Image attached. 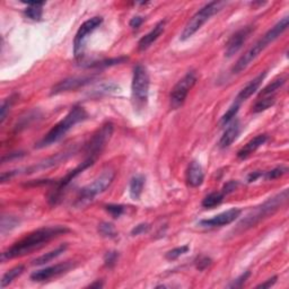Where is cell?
I'll list each match as a JSON object with an SVG mask.
<instances>
[{"mask_svg":"<svg viewBox=\"0 0 289 289\" xmlns=\"http://www.w3.org/2000/svg\"><path fill=\"white\" fill-rule=\"evenodd\" d=\"M70 232V229L66 226H48V227H42L36 229L25 238L19 239L18 242L14 243L10 248L7 249L1 254V260H10L15 257H20L27 254L37 251L41 248L52 241L53 238H57L59 236L67 234Z\"/></svg>","mask_w":289,"mask_h":289,"instance_id":"6da1fadb","label":"cell"},{"mask_svg":"<svg viewBox=\"0 0 289 289\" xmlns=\"http://www.w3.org/2000/svg\"><path fill=\"white\" fill-rule=\"evenodd\" d=\"M288 24L289 18L288 16H286L284 17V18H281L273 27H271L261 39L257 40L255 43H254L244 54H242L241 58L236 61V64L232 69L233 74H239V72L245 70V69L259 57L261 52H262L268 45L276 41L280 35H283L285 31L288 29Z\"/></svg>","mask_w":289,"mask_h":289,"instance_id":"7a4b0ae2","label":"cell"},{"mask_svg":"<svg viewBox=\"0 0 289 289\" xmlns=\"http://www.w3.org/2000/svg\"><path fill=\"white\" fill-rule=\"evenodd\" d=\"M288 200V189H285L280 193L269 198V199L261 204L260 206L253 208L241 221L238 222V227L235 229V233H242L248 231V229L256 226L264 219H267L270 216H272L274 212L287 203Z\"/></svg>","mask_w":289,"mask_h":289,"instance_id":"3957f363","label":"cell"},{"mask_svg":"<svg viewBox=\"0 0 289 289\" xmlns=\"http://www.w3.org/2000/svg\"><path fill=\"white\" fill-rule=\"evenodd\" d=\"M88 119V113L81 105H75L71 107L67 116L62 119L60 122H58L44 136L43 139L36 144V148H45L49 146L60 141L62 138L67 135L68 131H70L76 124L83 122Z\"/></svg>","mask_w":289,"mask_h":289,"instance_id":"277c9868","label":"cell"},{"mask_svg":"<svg viewBox=\"0 0 289 289\" xmlns=\"http://www.w3.org/2000/svg\"><path fill=\"white\" fill-rule=\"evenodd\" d=\"M114 176H116V173H114L112 169L104 170L92 183L84 187L79 191L75 201V207L83 208L89 204L99 194L103 193L106 189H109V187L113 182Z\"/></svg>","mask_w":289,"mask_h":289,"instance_id":"5b68a950","label":"cell"},{"mask_svg":"<svg viewBox=\"0 0 289 289\" xmlns=\"http://www.w3.org/2000/svg\"><path fill=\"white\" fill-rule=\"evenodd\" d=\"M225 1H211L204 5L203 8H200L194 15L189 19L187 25L181 33L180 39L181 41H186L190 39L194 33H197L204 24H206L212 16L221 12V10L226 6Z\"/></svg>","mask_w":289,"mask_h":289,"instance_id":"8992f818","label":"cell"},{"mask_svg":"<svg viewBox=\"0 0 289 289\" xmlns=\"http://www.w3.org/2000/svg\"><path fill=\"white\" fill-rule=\"evenodd\" d=\"M149 75L146 67L142 65H137L134 68L131 83V99L136 110L144 109L148 102L149 96Z\"/></svg>","mask_w":289,"mask_h":289,"instance_id":"52a82bcc","label":"cell"},{"mask_svg":"<svg viewBox=\"0 0 289 289\" xmlns=\"http://www.w3.org/2000/svg\"><path fill=\"white\" fill-rule=\"evenodd\" d=\"M113 134V124L111 122L104 123L95 134L93 135V137L89 139V141L87 142L85 146V156L86 158H90L96 161L97 157L101 155V153L103 152L104 147H105L107 141L110 140L111 136Z\"/></svg>","mask_w":289,"mask_h":289,"instance_id":"ba28073f","label":"cell"},{"mask_svg":"<svg viewBox=\"0 0 289 289\" xmlns=\"http://www.w3.org/2000/svg\"><path fill=\"white\" fill-rule=\"evenodd\" d=\"M197 83V75L194 71H189L184 76L182 79H180L175 86L173 87L172 92H170V106L174 110L179 109L180 106L183 105V103L186 102L189 92L192 89V87L196 85Z\"/></svg>","mask_w":289,"mask_h":289,"instance_id":"9c48e42d","label":"cell"},{"mask_svg":"<svg viewBox=\"0 0 289 289\" xmlns=\"http://www.w3.org/2000/svg\"><path fill=\"white\" fill-rule=\"evenodd\" d=\"M102 23H103L102 17H92V18L86 20L85 23H83L82 26L79 27V30L77 31V33H76V36L74 40V54L77 60L82 59L83 57L87 40H88V36L94 32V31L99 29V27L102 25Z\"/></svg>","mask_w":289,"mask_h":289,"instance_id":"30bf717a","label":"cell"},{"mask_svg":"<svg viewBox=\"0 0 289 289\" xmlns=\"http://www.w3.org/2000/svg\"><path fill=\"white\" fill-rule=\"evenodd\" d=\"M95 161L94 159H90V158H85V161H84L81 165H78L76 169H74L72 170H70L67 175H66L64 179H61L59 182L54 183L55 184V189L52 191L50 197H49V203L51 204H57L59 201L61 200L62 196H64V192L66 191V189L69 187V184H70L72 181H74L76 177H77L79 174H82L84 170L88 169V167L92 166Z\"/></svg>","mask_w":289,"mask_h":289,"instance_id":"8fae6325","label":"cell"},{"mask_svg":"<svg viewBox=\"0 0 289 289\" xmlns=\"http://www.w3.org/2000/svg\"><path fill=\"white\" fill-rule=\"evenodd\" d=\"M254 27L252 25L242 27L238 32H235L233 35L229 37L227 43L225 47V57L232 58L238 53V52L243 48L245 42L248 41L251 34L253 33Z\"/></svg>","mask_w":289,"mask_h":289,"instance_id":"7c38bea8","label":"cell"},{"mask_svg":"<svg viewBox=\"0 0 289 289\" xmlns=\"http://www.w3.org/2000/svg\"><path fill=\"white\" fill-rule=\"evenodd\" d=\"M97 76H83V77H70L66 78L64 81L59 82L57 85H54L51 89V95H58V94L70 92L82 88V87L88 85V84L96 81Z\"/></svg>","mask_w":289,"mask_h":289,"instance_id":"4fadbf2b","label":"cell"},{"mask_svg":"<svg viewBox=\"0 0 289 289\" xmlns=\"http://www.w3.org/2000/svg\"><path fill=\"white\" fill-rule=\"evenodd\" d=\"M72 268H74L72 261L58 263L54 264V266L44 268V269L34 271V272L31 274V279L33 281H37V283H42V281H47L52 279V278L61 276V274L68 272Z\"/></svg>","mask_w":289,"mask_h":289,"instance_id":"5bb4252c","label":"cell"},{"mask_svg":"<svg viewBox=\"0 0 289 289\" xmlns=\"http://www.w3.org/2000/svg\"><path fill=\"white\" fill-rule=\"evenodd\" d=\"M241 209L232 208L229 210H226L221 214H219L215 217L209 219H203L199 221V226L204 228H215V227H222V226L232 224L235 221L239 216H241Z\"/></svg>","mask_w":289,"mask_h":289,"instance_id":"9a60e30c","label":"cell"},{"mask_svg":"<svg viewBox=\"0 0 289 289\" xmlns=\"http://www.w3.org/2000/svg\"><path fill=\"white\" fill-rule=\"evenodd\" d=\"M204 173L199 162L192 161L187 170V182L190 187H198L204 183Z\"/></svg>","mask_w":289,"mask_h":289,"instance_id":"2e32d148","label":"cell"},{"mask_svg":"<svg viewBox=\"0 0 289 289\" xmlns=\"http://www.w3.org/2000/svg\"><path fill=\"white\" fill-rule=\"evenodd\" d=\"M268 139H269V137H268V135H266V134L257 135L256 137L251 139V140L244 146V147H242L241 149H239L238 153V157L239 159L248 158L249 156L253 154V153H255L257 149L261 147V146L266 144V142L268 141Z\"/></svg>","mask_w":289,"mask_h":289,"instance_id":"e0dca14e","label":"cell"},{"mask_svg":"<svg viewBox=\"0 0 289 289\" xmlns=\"http://www.w3.org/2000/svg\"><path fill=\"white\" fill-rule=\"evenodd\" d=\"M266 76H267V71H263V72H261V74L257 75L255 78H253L252 81H251L248 85H246L244 88H243L241 92L238 93L235 102L241 104L242 102H244V101L250 99V97L252 96L253 94L256 92L257 88H259V87L261 86V84H262V82L264 81Z\"/></svg>","mask_w":289,"mask_h":289,"instance_id":"ac0fdd59","label":"cell"},{"mask_svg":"<svg viewBox=\"0 0 289 289\" xmlns=\"http://www.w3.org/2000/svg\"><path fill=\"white\" fill-rule=\"evenodd\" d=\"M165 24H166L165 20H161V22H158L157 24H156L155 27L151 31V32H149L148 34H146L145 36L141 37L140 41H139V43H138L139 51L147 50V49L151 47V45L154 43V42L157 40L159 36L162 35L163 32H164V30H165Z\"/></svg>","mask_w":289,"mask_h":289,"instance_id":"d6986e66","label":"cell"},{"mask_svg":"<svg viewBox=\"0 0 289 289\" xmlns=\"http://www.w3.org/2000/svg\"><path fill=\"white\" fill-rule=\"evenodd\" d=\"M229 125L226 129L224 134H222L221 140H219V147L221 148H227L231 146L233 142L236 140V138L238 137L239 131H241V127H239L238 120H233Z\"/></svg>","mask_w":289,"mask_h":289,"instance_id":"ffe728a7","label":"cell"},{"mask_svg":"<svg viewBox=\"0 0 289 289\" xmlns=\"http://www.w3.org/2000/svg\"><path fill=\"white\" fill-rule=\"evenodd\" d=\"M145 180V176L141 175V174H137L131 179L130 186H129V193H130L132 200H139L142 190H144Z\"/></svg>","mask_w":289,"mask_h":289,"instance_id":"44dd1931","label":"cell"},{"mask_svg":"<svg viewBox=\"0 0 289 289\" xmlns=\"http://www.w3.org/2000/svg\"><path fill=\"white\" fill-rule=\"evenodd\" d=\"M67 248H68L67 244H62L60 246H58V248L54 249L53 251H50V252L45 253V254H43V255L34 259L32 264L33 266H43V264H45V263L51 262L52 260L57 259L58 256H60L61 254L64 253L66 250H67Z\"/></svg>","mask_w":289,"mask_h":289,"instance_id":"7402d4cb","label":"cell"},{"mask_svg":"<svg viewBox=\"0 0 289 289\" xmlns=\"http://www.w3.org/2000/svg\"><path fill=\"white\" fill-rule=\"evenodd\" d=\"M27 7L24 10V14L27 18L32 19V20H41L42 15H43V7L45 5V2H36V1H32V2H26Z\"/></svg>","mask_w":289,"mask_h":289,"instance_id":"603a6c76","label":"cell"},{"mask_svg":"<svg viewBox=\"0 0 289 289\" xmlns=\"http://www.w3.org/2000/svg\"><path fill=\"white\" fill-rule=\"evenodd\" d=\"M285 83H286V78L285 77H279V78L274 79L272 83H270L269 85L266 86L262 90H261L259 94V97L276 95V93L285 85Z\"/></svg>","mask_w":289,"mask_h":289,"instance_id":"cb8c5ba5","label":"cell"},{"mask_svg":"<svg viewBox=\"0 0 289 289\" xmlns=\"http://www.w3.org/2000/svg\"><path fill=\"white\" fill-rule=\"evenodd\" d=\"M24 270H25V267H24L23 264H19V266L14 267L13 269L7 271V272L2 276L1 287L5 288V287L8 286V285L12 284L17 277H19L20 274L24 272Z\"/></svg>","mask_w":289,"mask_h":289,"instance_id":"d4e9b609","label":"cell"},{"mask_svg":"<svg viewBox=\"0 0 289 289\" xmlns=\"http://www.w3.org/2000/svg\"><path fill=\"white\" fill-rule=\"evenodd\" d=\"M276 103V95L272 96H264V97H259L255 104L252 106V112L253 113H260L262 111H266L273 105Z\"/></svg>","mask_w":289,"mask_h":289,"instance_id":"484cf974","label":"cell"},{"mask_svg":"<svg viewBox=\"0 0 289 289\" xmlns=\"http://www.w3.org/2000/svg\"><path fill=\"white\" fill-rule=\"evenodd\" d=\"M224 197H225V194L222 192H211V193H209L208 196L204 198L203 204H203L204 208L212 209V208L219 206V204L222 203Z\"/></svg>","mask_w":289,"mask_h":289,"instance_id":"4316f807","label":"cell"},{"mask_svg":"<svg viewBox=\"0 0 289 289\" xmlns=\"http://www.w3.org/2000/svg\"><path fill=\"white\" fill-rule=\"evenodd\" d=\"M128 61V57H119V58H112V59H105V60H101L97 62H92V64L87 65L88 68H107L112 67V66H117L123 62Z\"/></svg>","mask_w":289,"mask_h":289,"instance_id":"83f0119b","label":"cell"},{"mask_svg":"<svg viewBox=\"0 0 289 289\" xmlns=\"http://www.w3.org/2000/svg\"><path fill=\"white\" fill-rule=\"evenodd\" d=\"M120 92V87L116 85L114 83H105L100 85L97 88L93 90V94L95 96L101 95H109V94H117Z\"/></svg>","mask_w":289,"mask_h":289,"instance_id":"f1b7e54d","label":"cell"},{"mask_svg":"<svg viewBox=\"0 0 289 289\" xmlns=\"http://www.w3.org/2000/svg\"><path fill=\"white\" fill-rule=\"evenodd\" d=\"M99 233L103 238H114L118 236V233L116 231V227L111 224V222H101L99 225Z\"/></svg>","mask_w":289,"mask_h":289,"instance_id":"f546056e","label":"cell"},{"mask_svg":"<svg viewBox=\"0 0 289 289\" xmlns=\"http://www.w3.org/2000/svg\"><path fill=\"white\" fill-rule=\"evenodd\" d=\"M238 110H239V103L234 102V104H233V105L231 107H229L227 112H226L224 114V116L221 117V125H226V124L231 123L232 121L234 120V118L236 117V114H238Z\"/></svg>","mask_w":289,"mask_h":289,"instance_id":"4dcf8cb0","label":"cell"},{"mask_svg":"<svg viewBox=\"0 0 289 289\" xmlns=\"http://www.w3.org/2000/svg\"><path fill=\"white\" fill-rule=\"evenodd\" d=\"M17 97V95H12L8 99H6L3 101L2 104H1V113H0V122L3 123L5 122L7 116H8L10 109H12L14 102H15V99Z\"/></svg>","mask_w":289,"mask_h":289,"instance_id":"1f68e13d","label":"cell"},{"mask_svg":"<svg viewBox=\"0 0 289 289\" xmlns=\"http://www.w3.org/2000/svg\"><path fill=\"white\" fill-rule=\"evenodd\" d=\"M19 224L18 219H16L15 217H12V216H3L1 218V233L5 234L7 231H10V229L15 228L17 225Z\"/></svg>","mask_w":289,"mask_h":289,"instance_id":"d6a6232c","label":"cell"},{"mask_svg":"<svg viewBox=\"0 0 289 289\" xmlns=\"http://www.w3.org/2000/svg\"><path fill=\"white\" fill-rule=\"evenodd\" d=\"M288 169L285 166H279V167H276V169L269 170V172H266L263 173V177L266 180H276V179H279L285 174L287 173Z\"/></svg>","mask_w":289,"mask_h":289,"instance_id":"836d02e7","label":"cell"},{"mask_svg":"<svg viewBox=\"0 0 289 289\" xmlns=\"http://www.w3.org/2000/svg\"><path fill=\"white\" fill-rule=\"evenodd\" d=\"M187 251H189V246L187 245L179 246V248H175V249L169 251V252L165 254V257L170 261L176 260L177 257H180L181 255H183V254L187 253Z\"/></svg>","mask_w":289,"mask_h":289,"instance_id":"e575fe53","label":"cell"},{"mask_svg":"<svg viewBox=\"0 0 289 289\" xmlns=\"http://www.w3.org/2000/svg\"><path fill=\"white\" fill-rule=\"evenodd\" d=\"M105 210L109 212V214L112 216L113 218H119L124 214L125 207L122 206V204H106Z\"/></svg>","mask_w":289,"mask_h":289,"instance_id":"d590c367","label":"cell"},{"mask_svg":"<svg viewBox=\"0 0 289 289\" xmlns=\"http://www.w3.org/2000/svg\"><path fill=\"white\" fill-rule=\"evenodd\" d=\"M119 260V252L117 251H110L104 255V266L106 268H113Z\"/></svg>","mask_w":289,"mask_h":289,"instance_id":"8d00e7d4","label":"cell"},{"mask_svg":"<svg viewBox=\"0 0 289 289\" xmlns=\"http://www.w3.org/2000/svg\"><path fill=\"white\" fill-rule=\"evenodd\" d=\"M250 276H251L250 271H245V272L242 273L238 278H236V279L233 281L231 285H229V287L231 288H241L243 285L246 283V280L249 279Z\"/></svg>","mask_w":289,"mask_h":289,"instance_id":"74e56055","label":"cell"},{"mask_svg":"<svg viewBox=\"0 0 289 289\" xmlns=\"http://www.w3.org/2000/svg\"><path fill=\"white\" fill-rule=\"evenodd\" d=\"M211 262H212V261H211L210 257L203 255V256H199L196 260V267H197L198 270L204 271V270H206L209 266H210Z\"/></svg>","mask_w":289,"mask_h":289,"instance_id":"f35d334b","label":"cell"},{"mask_svg":"<svg viewBox=\"0 0 289 289\" xmlns=\"http://www.w3.org/2000/svg\"><path fill=\"white\" fill-rule=\"evenodd\" d=\"M149 229H151V225L147 224V222H141V224H139L136 226V227L132 228L131 235L137 236V235L145 234V233H147Z\"/></svg>","mask_w":289,"mask_h":289,"instance_id":"ab89813d","label":"cell"},{"mask_svg":"<svg viewBox=\"0 0 289 289\" xmlns=\"http://www.w3.org/2000/svg\"><path fill=\"white\" fill-rule=\"evenodd\" d=\"M238 187V181H228V182L224 186V187H222V193L224 194L232 193L233 191L236 190V187Z\"/></svg>","mask_w":289,"mask_h":289,"instance_id":"60d3db41","label":"cell"},{"mask_svg":"<svg viewBox=\"0 0 289 289\" xmlns=\"http://www.w3.org/2000/svg\"><path fill=\"white\" fill-rule=\"evenodd\" d=\"M144 23V17L141 16H135L134 18H131L130 20V27H132L134 30H137L139 29V27L141 26V24Z\"/></svg>","mask_w":289,"mask_h":289,"instance_id":"b9f144b4","label":"cell"},{"mask_svg":"<svg viewBox=\"0 0 289 289\" xmlns=\"http://www.w3.org/2000/svg\"><path fill=\"white\" fill-rule=\"evenodd\" d=\"M277 279H278V278L276 276H274L272 278H270V279L266 280V281H264V283L257 285L256 288H270V287H272L273 285L277 283Z\"/></svg>","mask_w":289,"mask_h":289,"instance_id":"7bdbcfd3","label":"cell"},{"mask_svg":"<svg viewBox=\"0 0 289 289\" xmlns=\"http://www.w3.org/2000/svg\"><path fill=\"white\" fill-rule=\"evenodd\" d=\"M23 156H25V154L22 152H18V153H12V154H9L8 156H3L1 162L5 163L6 161H12L13 158H19V157H23Z\"/></svg>","mask_w":289,"mask_h":289,"instance_id":"ee69618b","label":"cell"},{"mask_svg":"<svg viewBox=\"0 0 289 289\" xmlns=\"http://www.w3.org/2000/svg\"><path fill=\"white\" fill-rule=\"evenodd\" d=\"M263 176V173L262 172H253V173H251L250 175H249V177H248V182H254V181H256L257 179H259V177H262Z\"/></svg>","mask_w":289,"mask_h":289,"instance_id":"f6af8a7d","label":"cell"},{"mask_svg":"<svg viewBox=\"0 0 289 289\" xmlns=\"http://www.w3.org/2000/svg\"><path fill=\"white\" fill-rule=\"evenodd\" d=\"M89 287H90V288H102V287H103V283H102V281L97 280L96 283L90 284V285H89Z\"/></svg>","mask_w":289,"mask_h":289,"instance_id":"bcb514c9","label":"cell"}]
</instances>
